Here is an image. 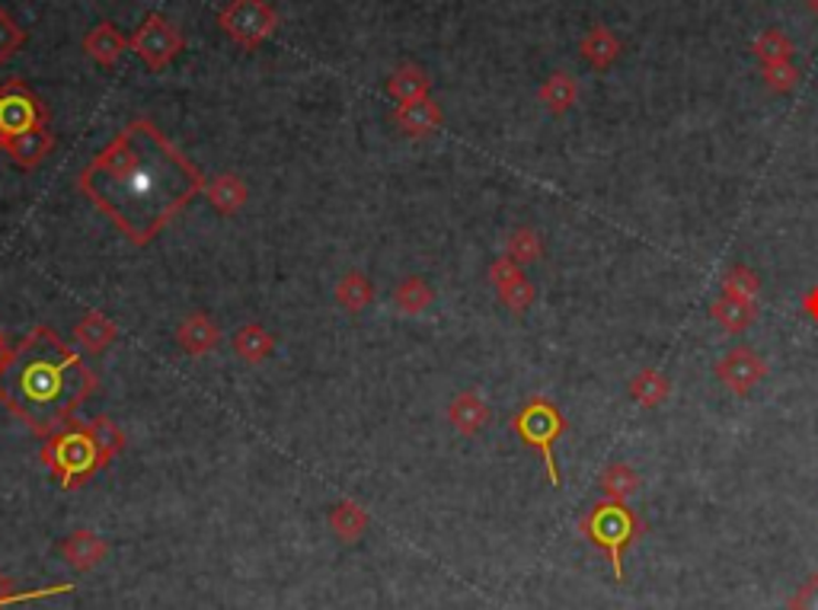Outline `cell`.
Returning <instances> with one entry per match:
<instances>
[{"label":"cell","mask_w":818,"mask_h":610,"mask_svg":"<svg viewBox=\"0 0 818 610\" xmlns=\"http://www.w3.org/2000/svg\"><path fill=\"white\" fill-rule=\"evenodd\" d=\"M205 183L202 170L151 119L128 122L77 176L80 195L134 247L154 243L192 198L205 193Z\"/></svg>","instance_id":"obj_1"},{"label":"cell","mask_w":818,"mask_h":610,"mask_svg":"<svg viewBox=\"0 0 818 610\" xmlns=\"http://www.w3.org/2000/svg\"><path fill=\"white\" fill-rule=\"evenodd\" d=\"M96 374L52 326H35L30 336L0 358V403L32 435L67 428L77 410L94 396Z\"/></svg>","instance_id":"obj_2"},{"label":"cell","mask_w":818,"mask_h":610,"mask_svg":"<svg viewBox=\"0 0 818 610\" xmlns=\"http://www.w3.org/2000/svg\"><path fill=\"white\" fill-rule=\"evenodd\" d=\"M646 531L643 518L621 499H601L579 518V534L607 556L614 578L624 585V556L633 541Z\"/></svg>","instance_id":"obj_3"},{"label":"cell","mask_w":818,"mask_h":610,"mask_svg":"<svg viewBox=\"0 0 818 610\" xmlns=\"http://www.w3.org/2000/svg\"><path fill=\"white\" fill-rule=\"evenodd\" d=\"M39 460L62 489H80L84 482L94 480L99 470H106L94 438H90V428L77 425V422L49 435L39 450Z\"/></svg>","instance_id":"obj_4"},{"label":"cell","mask_w":818,"mask_h":610,"mask_svg":"<svg viewBox=\"0 0 818 610\" xmlns=\"http://www.w3.org/2000/svg\"><path fill=\"white\" fill-rule=\"evenodd\" d=\"M569 422L560 413V406L547 396H531L515 418H512V432L521 438V445H528L531 450L540 454L543 467H547V480L550 486H560V467H557V457H553V445L567 435Z\"/></svg>","instance_id":"obj_5"},{"label":"cell","mask_w":818,"mask_h":610,"mask_svg":"<svg viewBox=\"0 0 818 610\" xmlns=\"http://www.w3.org/2000/svg\"><path fill=\"white\" fill-rule=\"evenodd\" d=\"M218 26L234 45L256 52L279 30V10L269 0H227L218 13Z\"/></svg>","instance_id":"obj_6"},{"label":"cell","mask_w":818,"mask_h":610,"mask_svg":"<svg viewBox=\"0 0 818 610\" xmlns=\"http://www.w3.org/2000/svg\"><path fill=\"white\" fill-rule=\"evenodd\" d=\"M186 48V39L180 26H173L163 13H148L144 23L128 35V52L148 67V70H166Z\"/></svg>","instance_id":"obj_7"},{"label":"cell","mask_w":818,"mask_h":610,"mask_svg":"<svg viewBox=\"0 0 818 610\" xmlns=\"http://www.w3.org/2000/svg\"><path fill=\"white\" fill-rule=\"evenodd\" d=\"M49 122V109L45 102L32 94L23 80H7L0 84V131L7 134V141L13 134L45 126Z\"/></svg>","instance_id":"obj_8"},{"label":"cell","mask_w":818,"mask_h":610,"mask_svg":"<svg viewBox=\"0 0 818 610\" xmlns=\"http://www.w3.org/2000/svg\"><path fill=\"white\" fill-rule=\"evenodd\" d=\"M717 378L723 381L725 390H732L735 396H749L764 378H767V364L764 358L749 349V346H735L720 358L717 364Z\"/></svg>","instance_id":"obj_9"},{"label":"cell","mask_w":818,"mask_h":610,"mask_svg":"<svg viewBox=\"0 0 818 610\" xmlns=\"http://www.w3.org/2000/svg\"><path fill=\"white\" fill-rule=\"evenodd\" d=\"M489 282H493V288L499 294V301H503L512 314H525V311L535 304L537 291L535 285H531V279L525 275V269H521L518 262H512L508 257L493 259V265H489Z\"/></svg>","instance_id":"obj_10"},{"label":"cell","mask_w":818,"mask_h":610,"mask_svg":"<svg viewBox=\"0 0 818 610\" xmlns=\"http://www.w3.org/2000/svg\"><path fill=\"white\" fill-rule=\"evenodd\" d=\"M397 126L407 138H429L441 129L444 116H441V106L432 97L412 99V102H400L397 112H394Z\"/></svg>","instance_id":"obj_11"},{"label":"cell","mask_w":818,"mask_h":610,"mask_svg":"<svg viewBox=\"0 0 818 610\" xmlns=\"http://www.w3.org/2000/svg\"><path fill=\"white\" fill-rule=\"evenodd\" d=\"M52 148H55V138H52L49 126H35V129L23 131V134H13L3 151L20 170H35L52 154Z\"/></svg>","instance_id":"obj_12"},{"label":"cell","mask_w":818,"mask_h":610,"mask_svg":"<svg viewBox=\"0 0 818 610\" xmlns=\"http://www.w3.org/2000/svg\"><path fill=\"white\" fill-rule=\"evenodd\" d=\"M84 52L99 67H116L128 52V35L119 33L116 23L103 20V23H96L94 30L84 35Z\"/></svg>","instance_id":"obj_13"},{"label":"cell","mask_w":818,"mask_h":610,"mask_svg":"<svg viewBox=\"0 0 818 610\" xmlns=\"http://www.w3.org/2000/svg\"><path fill=\"white\" fill-rule=\"evenodd\" d=\"M106 553H109V544L94 531H74V534L64 537L62 544V556L67 559V566L77 569V573L96 569L106 559Z\"/></svg>","instance_id":"obj_14"},{"label":"cell","mask_w":818,"mask_h":610,"mask_svg":"<svg viewBox=\"0 0 818 610\" xmlns=\"http://www.w3.org/2000/svg\"><path fill=\"white\" fill-rule=\"evenodd\" d=\"M202 195L208 198V205H212L218 215L230 218V215H237V211L247 205L250 189H247V183H244L237 173H220V176L205 183V193Z\"/></svg>","instance_id":"obj_15"},{"label":"cell","mask_w":818,"mask_h":610,"mask_svg":"<svg viewBox=\"0 0 818 610\" xmlns=\"http://www.w3.org/2000/svg\"><path fill=\"white\" fill-rule=\"evenodd\" d=\"M176 342L186 355H208L212 349H218L220 329L212 323L208 314H190L186 320L176 326Z\"/></svg>","instance_id":"obj_16"},{"label":"cell","mask_w":818,"mask_h":610,"mask_svg":"<svg viewBox=\"0 0 818 610\" xmlns=\"http://www.w3.org/2000/svg\"><path fill=\"white\" fill-rule=\"evenodd\" d=\"M116 336H119L116 323L109 320L103 311H90V314H84L80 320L74 323V342L90 355L106 352L116 342Z\"/></svg>","instance_id":"obj_17"},{"label":"cell","mask_w":818,"mask_h":610,"mask_svg":"<svg viewBox=\"0 0 818 610\" xmlns=\"http://www.w3.org/2000/svg\"><path fill=\"white\" fill-rule=\"evenodd\" d=\"M448 422H451L461 435H476V432H483L486 422H489V406L483 403L480 393L464 390V393H458V396L448 403Z\"/></svg>","instance_id":"obj_18"},{"label":"cell","mask_w":818,"mask_h":610,"mask_svg":"<svg viewBox=\"0 0 818 610\" xmlns=\"http://www.w3.org/2000/svg\"><path fill=\"white\" fill-rule=\"evenodd\" d=\"M579 52H582V58H585V65L589 67L607 70V67L621 58V39L611 33L604 23H599V26H592L589 33L582 35Z\"/></svg>","instance_id":"obj_19"},{"label":"cell","mask_w":818,"mask_h":610,"mask_svg":"<svg viewBox=\"0 0 818 610\" xmlns=\"http://www.w3.org/2000/svg\"><path fill=\"white\" fill-rule=\"evenodd\" d=\"M432 94V77L419 65H400L390 77H387V97L400 102H412Z\"/></svg>","instance_id":"obj_20"},{"label":"cell","mask_w":818,"mask_h":610,"mask_svg":"<svg viewBox=\"0 0 818 610\" xmlns=\"http://www.w3.org/2000/svg\"><path fill=\"white\" fill-rule=\"evenodd\" d=\"M537 97H540L543 109H547L550 116H567L569 109L579 102V84H575V77H572V74H567V70H557V74H550V77L540 84Z\"/></svg>","instance_id":"obj_21"},{"label":"cell","mask_w":818,"mask_h":610,"mask_svg":"<svg viewBox=\"0 0 818 610\" xmlns=\"http://www.w3.org/2000/svg\"><path fill=\"white\" fill-rule=\"evenodd\" d=\"M330 531L343 544H358L362 534L368 531V512L355 499H343L330 509Z\"/></svg>","instance_id":"obj_22"},{"label":"cell","mask_w":818,"mask_h":610,"mask_svg":"<svg viewBox=\"0 0 818 610\" xmlns=\"http://www.w3.org/2000/svg\"><path fill=\"white\" fill-rule=\"evenodd\" d=\"M230 346H234V355H237V358H244V361H250V364H259V361H266V358L272 355L276 339H272V333H269L262 323H244V326L234 333Z\"/></svg>","instance_id":"obj_23"},{"label":"cell","mask_w":818,"mask_h":610,"mask_svg":"<svg viewBox=\"0 0 818 610\" xmlns=\"http://www.w3.org/2000/svg\"><path fill=\"white\" fill-rule=\"evenodd\" d=\"M629 396H633V403H639L646 410H656V406H661L671 396V381L661 371H656V368H646V371L633 374Z\"/></svg>","instance_id":"obj_24"},{"label":"cell","mask_w":818,"mask_h":610,"mask_svg":"<svg viewBox=\"0 0 818 610\" xmlns=\"http://www.w3.org/2000/svg\"><path fill=\"white\" fill-rule=\"evenodd\" d=\"M375 301V285L365 272H346L336 285V304L348 311V314H362L368 304Z\"/></svg>","instance_id":"obj_25"},{"label":"cell","mask_w":818,"mask_h":610,"mask_svg":"<svg viewBox=\"0 0 818 610\" xmlns=\"http://www.w3.org/2000/svg\"><path fill=\"white\" fill-rule=\"evenodd\" d=\"M713 320L723 326L725 333H745L757 317V304H745V301H735V297H717L713 307H710Z\"/></svg>","instance_id":"obj_26"},{"label":"cell","mask_w":818,"mask_h":610,"mask_svg":"<svg viewBox=\"0 0 818 610\" xmlns=\"http://www.w3.org/2000/svg\"><path fill=\"white\" fill-rule=\"evenodd\" d=\"M432 301H435V291H432L429 282H422L419 275L403 279V282L397 285V291H394V304H397V311L407 314V317H416V314L429 311Z\"/></svg>","instance_id":"obj_27"},{"label":"cell","mask_w":818,"mask_h":610,"mask_svg":"<svg viewBox=\"0 0 818 610\" xmlns=\"http://www.w3.org/2000/svg\"><path fill=\"white\" fill-rule=\"evenodd\" d=\"M87 428H90V438H94L96 450H99V457H103V464L109 467L122 450H126V432L112 422L109 416H96L87 422Z\"/></svg>","instance_id":"obj_28"},{"label":"cell","mask_w":818,"mask_h":610,"mask_svg":"<svg viewBox=\"0 0 818 610\" xmlns=\"http://www.w3.org/2000/svg\"><path fill=\"white\" fill-rule=\"evenodd\" d=\"M599 486H601V492H604V499H621V502H627L629 495L643 486V480H639V473L629 467V464H607L604 470H601V477H599Z\"/></svg>","instance_id":"obj_29"},{"label":"cell","mask_w":818,"mask_h":610,"mask_svg":"<svg viewBox=\"0 0 818 610\" xmlns=\"http://www.w3.org/2000/svg\"><path fill=\"white\" fill-rule=\"evenodd\" d=\"M505 257L512 259V262H518L521 269L537 262V259L543 257L540 233H537L535 227H518V230H512L508 240H505Z\"/></svg>","instance_id":"obj_30"},{"label":"cell","mask_w":818,"mask_h":610,"mask_svg":"<svg viewBox=\"0 0 818 610\" xmlns=\"http://www.w3.org/2000/svg\"><path fill=\"white\" fill-rule=\"evenodd\" d=\"M752 52H755V58L761 65H771V62H793V42L787 39V33H781V30H764V33L757 35L755 42H752Z\"/></svg>","instance_id":"obj_31"},{"label":"cell","mask_w":818,"mask_h":610,"mask_svg":"<svg viewBox=\"0 0 818 610\" xmlns=\"http://www.w3.org/2000/svg\"><path fill=\"white\" fill-rule=\"evenodd\" d=\"M723 294L735 297V301H745V304H755L757 294H761V279L749 265H732L723 275Z\"/></svg>","instance_id":"obj_32"},{"label":"cell","mask_w":818,"mask_h":610,"mask_svg":"<svg viewBox=\"0 0 818 610\" xmlns=\"http://www.w3.org/2000/svg\"><path fill=\"white\" fill-rule=\"evenodd\" d=\"M761 80L774 94H789L799 84V70L793 62H771V65H761Z\"/></svg>","instance_id":"obj_33"},{"label":"cell","mask_w":818,"mask_h":610,"mask_svg":"<svg viewBox=\"0 0 818 610\" xmlns=\"http://www.w3.org/2000/svg\"><path fill=\"white\" fill-rule=\"evenodd\" d=\"M26 45V33H23V26L0 7V67L7 65L20 48Z\"/></svg>","instance_id":"obj_34"},{"label":"cell","mask_w":818,"mask_h":610,"mask_svg":"<svg viewBox=\"0 0 818 610\" xmlns=\"http://www.w3.org/2000/svg\"><path fill=\"white\" fill-rule=\"evenodd\" d=\"M789 610H818V573L806 578L799 588H796V595H789L787 601Z\"/></svg>","instance_id":"obj_35"},{"label":"cell","mask_w":818,"mask_h":610,"mask_svg":"<svg viewBox=\"0 0 818 610\" xmlns=\"http://www.w3.org/2000/svg\"><path fill=\"white\" fill-rule=\"evenodd\" d=\"M803 311H806V314H809V317L818 323V285L809 291L806 297H803Z\"/></svg>","instance_id":"obj_36"},{"label":"cell","mask_w":818,"mask_h":610,"mask_svg":"<svg viewBox=\"0 0 818 610\" xmlns=\"http://www.w3.org/2000/svg\"><path fill=\"white\" fill-rule=\"evenodd\" d=\"M7 349H10V346H7V339H3V333H0V358L7 355Z\"/></svg>","instance_id":"obj_37"},{"label":"cell","mask_w":818,"mask_h":610,"mask_svg":"<svg viewBox=\"0 0 818 610\" xmlns=\"http://www.w3.org/2000/svg\"><path fill=\"white\" fill-rule=\"evenodd\" d=\"M809 10H812V13L818 17V0H809Z\"/></svg>","instance_id":"obj_38"},{"label":"cell","mask_w":818,"mask_h":610,"mask_svg":"<svg viewBox=\"0 0 818 610\" xmlns=\"http://www.w3.org/2000/svg\"><path fill=\"white\" fill-rule=\"evenodd\" d=\"M3 148H7V134L0 131V151H3Z\"/></svg>","instance_id":"obj_39"},{"label":"cell","mask_w":818,"mask_h":610,"mask_svg":"<svg viewBox=\"0 0 818 610\" xmlns=\"http://www.w3.org/2000/svg\"><path fill=\"white\" fill-rule=\"evenodd\" d=\"M3 608H10V604H7V601H0V610H3Z\"/></svg>","instance_id":"obj_40"}]
</instances>
